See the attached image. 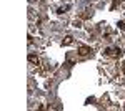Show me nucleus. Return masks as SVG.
Masks as SVG:
<instances>
[{
	"instance_id": "f257e3e1",
	"label": "nucleus",
	"mask_w": 125,
	"mask_h": 111,
	"mask_svg": "<svg viewBox=\"0 0 125 111\" xmlns=\"http://www.w3.org/2000/svg\"><path fill=\"white\" fill-rule=\"evenodd\" d=\"M103 53L107 55V56H112V58H120L122 56V48H119V46H107L105 50H103Z\"/></svg>"
},
{
	"instance_id": "f03ea898",
	"label": "nucleus",
	"mask_w": 125,
	"mask_h": 111,
	"mask_svg": "<svg viewBox=\"0 0 125 111\" xmlns=\"http://www.w3.org/2000/svg\"><path fill=\"white\" fill-rule=\"evenodd\" d=\"M78 55H80V56H89V55H92V48L82 45V46L78 48Z\"/></svg>"
},
{
	"instance_id": "7ed1b4c3",
	"label": "nucleus",
	"mask_w": 125,
	"mask_h": 111,
	"mask_svg": "<svg viewBox=\"0 0 125 111\" xmlns=\"http://www.w3.org/2000/svg\"><path fill=\"white\" fill-rule=\"evenodd\" d=\"M29 61L33 63V65H37V66L40 65V58H38V56H35V55H29Z\"/></svg>"
},
{
	"instance_id": "20e7f679",
	"label": "nucleus",
	"mask_w": 125,
	"mask_h": 111,
	"mask_svg": "<svg viewBox=\"0 0 125 111\" xmlns=\"http://www.w3.org/2000/svg\"><path fill=\"white\" fill-rule=\"evenodd\" d=\"M72 41H73V37H72V35H67V37H65V40L62 41V45H63V46H67V45H70Z\"/></svg>"
},
{
	"instance_id": "39448f33",
	"label": "nucleus",
	"mask_w": 125,
	"mask_h": 111,
	"mask_svg": "<svg viewBox=\"0 0 125 111\" xmlns=\"http://www.w3.org/2000/svg\"><path fill=\"white\" fill-rule=\"evenodd\" d=\"M68 8H70V5H63V7H59V8H57V13H59V15H62V13H65Z\"/></svg>"
},
{
	"instance_id": "423d86ee",
	"label": "nucleus",
	"mask_w": 125,
	"mask_h": 111,
	"mask_svg": "<svg viewBox=\"0 0 125 111\" xmlns=\"http://www.w3.org/2000/svg\"><path fill=\"white\" fill-rule=\"evenodd\" d=\"M117 25H119V28H120V30H125V22H119Z\"/></svg>"
},
{
	"instance_id": "0eeeda50",
	"label": "nucleus",
	"mask_w": 125,
	"mask_h": 111,
	"mask_svg": "<svg viewBox=\"0 0 125 111\" xmlns=\"http://www.w3.org/2000/svg\"><path fill=\"white\" fill-rule=\"evenodd\" d=\"M122 71H124V73H125V63H124V66H122Z\"/></svg>"
}]
</instances>
